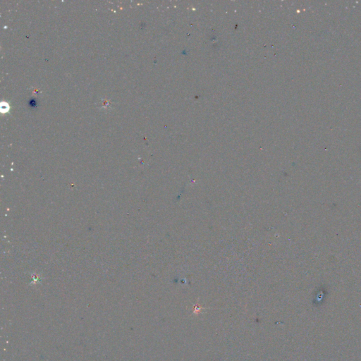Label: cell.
I'll return each mask as SVG.
<instances>
[{
	"label": "cell",
	"instance_id": "obj_1",
	"mask_svg": "<svg viewBox=\"0 0 361 361\" xmlns=\"http://www.w3.org/2000/svg\"><path fill=\"white\" fill-rule=\"evenodd\" d=\"M9 110V105L6 103H1V111L3 113H7Z\"/></svg>",
	"mask_w": 361,
	"mask_h": 361
}]
</instances>
